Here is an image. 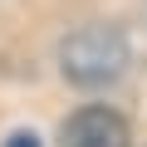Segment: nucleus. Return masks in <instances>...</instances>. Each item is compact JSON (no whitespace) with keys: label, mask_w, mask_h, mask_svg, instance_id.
Instances as JSON below:
<instances>
[{"label":"nucleus","mask_w":147,"mask_h":147,"mask_svg":"<svg viewBox=\"0 0 147 147\" xmlns=\"http://www.w3.org/2000/svg\"><path fill=\"white\" fill-rule=\"evenodd\" d=\"M127 59H132L127 54V39L113 25H84V30H74L59 44V69H64V79L79 84V88L118 84L127 74Z\"/></svg>","instance_id":"nucleus-1"},{"label":"nucleus","mask_w":147,"mask_h":147,"mask_svg":"<svg viewBox=\"0 0 147 147\" xmlns=\"http://www.w3.org/2000/svg\"><path fill=\"white\" fill-rule=\"evenodd\" d=\"M59 147H132V132H127V118L113 113V108H79L64 132H59Z\"/></svg>","instance_id":"nucleus-2"},{"label":"nucleus","mask_w":147,"mask_h":147,"mask_svg":"<svg viewBox=\"0 0 147 147\" xmlns=\"http://www.w3.org/2000/svg\"><path fill=\"white\" fill-rule=\"evenodd\" d=\"M5 147H39V137H34V132H15Z\"/></svg>","instance_id":"nucleus-3"}]
</instances>
